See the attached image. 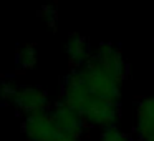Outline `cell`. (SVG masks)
Masks as SVG:
<instances>
[{
  "label": "cell",
  "mask_w": 154,
  "mask_h": 141,
  "mask_svg": "<svg viewBox=\"0 0 154 141\" xmlns=\"http://www.w3.org/2000/svg\"><path fill=\"white\" fill-rule=\"evenodd\" d=\"M146 141H154V134H152V136L149 138V139H146Z\"/></svg>",
  "instance_id": "4fadbf2b"
},
{
  "label": "cell",
  "mask_w": 154,
  "mask_h": 141,
  "mask_svg": "<svg viewBox=\"0 0 154 141\" xmlns=\"http://www.w3.org/2000/svg\"><path fill=\"white\" fill-rule=\"evenodd\" d=\"M93 58L104 67L109 73H113L118 80L123 81L126 78V61H124L123 52L113 43H101L98 47L96 53L93 55Z\"/></svg>",
  "instance_id": "8992f818"
},
{
  "label": "cell",
  "mask_w": 154,
  "mask_h": 141,
  "mask_svg": "<svg viewBox=\"0 0 154 141\" xmlns=\"http://www.w3.org/2000/svg\"><path fill=\"white\" fill-rule=\"evenodd\" d=\"M60 141H78V139H75V138H68V136H63Z\"/></svg>",
  "instance_id": "7c38bea8"
},
{
  "label": "cell",
  "mask_w": 154,
  "mask_h": 141,
  "mask_svg": "<svg viewBox=\"0 0 154 141\" xmlns=\"http://www.w3.org/2000/svg\"><path fill=\"white\" fill-rule=\"evenodd\" d=\"M23 133L30 141H60L63 138L53 114L48 111L25 118Z\"/></svg>",
  "instance_id": "3957f363"
},
{
  "label": "cell",
  "mask_w": 154,
  "mask_h": 141,
  "mask_svg": "<svg viewBox=\"0 0 154 141\" xmlns=\"http://www.w3.org/2000/svg\"><path fill=\"white\" fill-rule=\"evenodd\" d=\"M136 130L143 141L154 134V96L141 98L136 105Z\"/></svg>",
  "instance_id": "52a82bcc"
},
{
  "label": "cell",
  "mask_w": 154,
  "mask_h": 141,
  "mask_svg": "<svg viewBox=\"0 0 154 141\" xmlns=\"http://www.w3.org/2000/svg\"><path fill=\"white\" fill-rule=\"evenodd\" d=\"M100 141H131V138L126 133H123L121 130H118L116 126H111V128H104L103 130Z\"/></svg>",
  "instance_id": "30bf717a"
},
{
  "label": "cell",
  "mask_w": 154,
  "mask_h": 141,
  "mask_svg": "<svg viewBox=\"0 0 154 141\" xmlns=\"http://www.w3.org/2000/svg\"><path fill=\"white\" fill-rule=\"evenodd\" d=\"M10 103L18 113L32 116V114L45 113L48 108V95L38 86H17Z\"/></svg>",
  "instance_id": "277c9868"
},
{
  "label": "cell",
  "mask_w": 154,
  "mask_h": 141,
  "mask_svg": "<svg viewBox=\"0 0 154 141\" xmlns=\"http://www.w3.org/2000/svg\"><path fill=\"white\" fill-rule=\"evenodd\" d=\"M61 101L78 110L85 121L93 126L111 128L116 126L119 120V103L93 93L78 70L65 77L61 85Z\"/></svg>",
  "instance_id": "6da1fadb"
},
{
  "label": "cell",
  "mask_w": 154,
  "mask_h": 141,
  "mask_svg": "<svg viewBox=\"0 0 154 141\" xmlns=\"http://www.w3.org/2000/svg\"><path fill=\"white\" fill-rule=\"evenodd\" d=\"M51 114H53L55 121H57L60 131L63 133V136L75 138V139H78L81 136L86 121H85V118L81 116V113L78 110H75L73 106H70V105L63 103L60 100L53 106Z\"/></svg>",
  "instance_id": "5b68a950"
},
{
  "label": "cell",
  "mask_w": 154,
  "mask_h": 141,
  "mask_svg": "<svg viewBox=\"0 0 154 141\" xmlns=\"http://www.w3.org/2000/svg\"><path fill=\"white\" fill-rule=\"evenodd\" d=\"M42 12H43V14H42V15H43V18H45V20H47L50 25H51V27H53L55 22H57V17H58V14H57V10H55V7L48 5V7H45Z\"/></svg>",
  "instance_id": "8fae6325"
},
{
  "label": "cell",
  "mask_w": 154,
  "mask_h": 141,
  "mask_svg": "<svg viewBox=\"0 0 154 141\" xmlns=\"http://www.w3.org/2000/svg\"><path fill=\"white\" fill-rule=\"evenodd\" d=\"M76 70L80 71V75L83 77V80L86 81V85L90 86V90L93 93H96L101 98H106V100L116 101V103L119 101L123 81L118 80L104 67H101L93 57L86 65L76 68Z\"/></svg>",
  "instance_id": "7a4b0ae2"
},
{
  "label": "cell",
  "mask_w": 154,
  "mask_h": 141,
  "mask_svg": "<svg viewBox=\"0 0 154 141\" xmlns=\"http://www.w3.org/2000/svg\"><path fill=\"white\" fill-rule=\"evenodd\" d=\"M66 53L70 61L75 67H83L91 60L90 48H88V40L78 33H71L66 40Z\"/></svg>",
  "instance_id": "ba28073f"
},
{
  "label": "cell",
  "mask_w": 154,
  "mask_h": 141,
  "mask_svg": "<svg viewBox=\"0 0 154 141\" xmlns=\"http://www.w3.org/2000/svg\"><path fill=\"white\" fill-rule=\"evenodd\" d=\"M17 68L20 70H30L37 63V50L33 45H22L17 50Z\"/></svg>",
  "instance_id": "9c48e42d"
}]
</instances>
